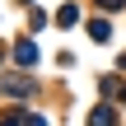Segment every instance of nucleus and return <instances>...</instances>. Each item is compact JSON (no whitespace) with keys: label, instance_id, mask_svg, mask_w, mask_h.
I'll use <instances>...</instances> for the list:
<instances>
[{"label":"nucleus","instance_id":"nucleus-1","mask_svg":"<svg viewBox=\"0 0 126 126\" xmlns=\"http://www.w3.org/2000/svg\"><path fill=\"white\" fill-rule=\"evenodd\" d=\"M75 19H79V9H75V5H65V9H61V28H70Z\"/></svg>","mask_w":126,"mask_h":126}]
</instances>
